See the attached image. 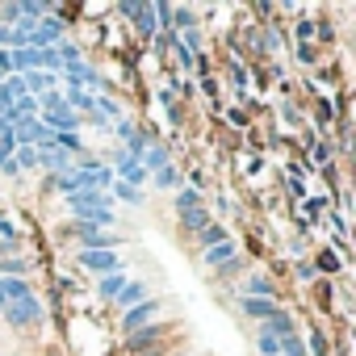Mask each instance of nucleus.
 <instances>
[{
    "mask_svg": "<svg viewBox=\"0 0 356 356\" xmlns=\"http://www.w3.org/2000/svg\"><path fill=\"white\" fill-rule=\"evenodd\" d=\"M0 306H9V302H5V277H0Z\"/></svg>",
    "mask_w": 356,
    "mask_h": 356,
    "instance_id": "nucleus-32",
    "label": "nucleus"
},
{
    "mask_svg": "<svg viewBox=\"0 0 356 356\" xmlns=\"http://www.w3.org/2000/svg\"><path fill=\"white\" fill-rule=\"evenodd\" d=\"M260 352H264V356H281V339H273V335L260 331Z\"/></svg>",
    "mask_w": 356,
    "mask_h": 356,
    "instance_id": "nucleus-25",
    "label": "nucleus"
},
{
    "mask_svg": "<svg viewBox=\"0 0 356 356\" xmlns=\"http://www.w3.org/2000/svg\"><path fill=\"white\" fill-rule=\"evenodd\" d=\"M5 310H9V323H13V327H34V323H42V302H38L34 293L22 298V302H9Z\"/></svg>",
    "mask_w": 356,
    "mask_h": 356,
    "instance_id": "nucleus-1",
    "label": "nucleus"
},
{
    "mask_svg": "<svg viewBox=\"0 0 356 356\" xmlns=\"http://www.w3.org/2000/svg\"><path fill=\"white\" fill-rule=\"evenodd\" d=\"M138 163H143V172H159V168L168 163V151L155 143V147H147V151H143V159H138Z\"/></svg>",
    "mask_w": 356,
    "mask_h": 356,
    "instance_id": "nucleus-13",
    "label": "nucleus"
},
{
    "mask_svg": "<svg viewBox=\"0 0 356 356\" xmlns=\"http://www.w3.org/2000/svg\"><path fill=\"white\" fill-rule=\"evenodd\" d=\"M222 239H227L222 227H206V231H202V243H206V248H214V243H222Z\"/></svg>",
    "mask_w": 356,
    "mask_h": 356,
    "instance_id": "nucleus-26",
    "label": "nucleus"
},
{
    "mask_svg": "<svg viewBox=\"0 0 356 356\" xmlns=\"http://www.w3.org/2000/svg\"><path fill=\"white\" fill-rule=\"evenodd\" d=\"M310 352H314V356H327V339H323V335H318V331H314V335H310Z\"/></svg>",
    "mask_w": 356,
    "mask_h": 356,
    "instance_id": "nucleus-28",
    "label": "nucleus"
},
{
    "mask_svg": "<svg viewBox=\"0 0 356 356\" xmlns=\"http://www.w3.org/2000/svg\"><path fill=\"white\" fill-rule=\"evenodd\" d=\"M13 235H17V227H13L5 214H0V239H13Z\"/></svg>",
    "mask_w": 356,
    "mask_h": 356,
    "instance_id": "nucleus-29",
    "label": "nucleus"
},
{
    "mask_svg": "<svg viewBox=\"0 0 356 356\" xmlns=\"http://www.w3.org/2000/svg\"><path fill=\"white\" fill-rule=\"evenodd\" d=\"M55 80H59V76H51V72H26V76H22V84H26L30 97H47V92L55 88Z\"/></svg>",
    "mask_w": 356,
    "mask_h": 356,
    "instance_id": "nucleus-7",
    "label": "nucleus"
},
{
    "mask_svg": "<svg viewBox=\"0 0 356 356\" xmlns=\"http://www.w3.org/2000/svg\"><path fill=\"white\" fill-rule=\"evenodd\" d=\"M155 335H159V327H147V331H134V335H130V348H143V343H151Z\"/></svg>",
    "mask_w": 356,
    "mask_h": 356,
    "instance_id": "nucleus-24",
    "label": "nucleus"
},
{
    "mask_svg": "<svg viewBox=\"0 0 356 356\" xmlns=\"http://www.w3.org/2000/svg\"><path fill=\"white\" fill-rule=\"evenodd\" d=\"M5 76H13V72H9V51H0V80Z\"/></svg>",
    "mask_w": 356,
    "mask_h": 356,
    "instance_id": "nucleus-31",
    "label": "nucleus"
},
{
    "mask_svg": "<svg viewBox=\"0 0 356 356\" xmlns=\"http://www.w3.org/2000/svg\"><path fill=\"white\" fill-rule=\"evenodd\" d=\"M38 163H42V168H51V172H67V155H63L59 147H51V143H47V147H38Z\"/></svg>",
    "mask_w": 356,
    "mask_h": 356,
    "instance_id": "nucleus-10",
    "label": "nucleus"
},
{
    "mask_svg": "<svg viewBox=\"0 0 356 356\" xmlns=\"http://www.w3.org/2000/svg\"><path fill=\"white\" fill-rule=\"evenodd\" d=\"M273 293H277V289H273V281H268L264 273H252V277H248V293H243V298H268V302H273Z\"/></svg>",
    "mask_w": 356,
    "mask_h": 356,
    "instance_id": "nucleus-11",
    "label": "nucleus"
},
{
    "mask_svg": "<svg viewBox=\"0 0 356 356\" xmlns=\"http://www.w3.org/2000/svg\"><path fill=\"white\" fill-rule=\"evenodd\" d=\"M147 147H151V138H147L143 130H134V134L126 138V155H130V159H143V151H147Z\"/></svg>",
    "mask_w": 356,
    "mask_h": 356,
    "instance_id": "nucleus-16",
    "label": "nucleus"
},
{
    "mask_svg": "<svg viewBox=\"0 0 356 356\" xmlns=\"http://www.w3.org/2000/svg\"><path fill=\"white\" fill-rule=\"evenodd\" d=\"M80 268L109 277V273H122V256L118 252H80Z\"/></svg>",
    "mask_w": 356,
    "mask_h": 356,
    "instance_id": "nucleus-2",
    "label": "nucleus"
},
{
    "mask_svg": "<svg viewBox=\"0 0 356 356\" xmlns=\"http://www.w3.org/2000/svg\"><path fill=\"white\" fill-rule=\"evenodd\" d=\"M231 260H235V243H231V239L206 248V268H222V264H231Z\"/></svg>",
    "mask_w": 356,
    "mask_h": 356,
    "instance_id": "nucleus-9",
    "label": "nucleus"
},
{
    "mask_svg": "<svg viewBox=\"0 0 356 356\" xmlns=\"http://www.w3.org/2000/svg\"><path fill=\"white\" fill-rule=\"evenodd\" d=\"M118 181H122V185H134V189H138V185L147 181V172H143V163H138V159L122 155V159H118Z\"/></svg>",
    "mask_w": 356,
    "mask_h": 356,
    "instance_id": "nucleus-6",
    "label": "nucleus"
},
{
    "mask_svg": "<svg viewBox=\"0 0 356 356\" xmlns=\"http://www.w3.org/2000/svg\"><path fill=\"white\" fill-rule=\"evenodd\" d=\"M176 181H181V172H176V168H172V163H163V168H159V172H155V189H172V185H176Z\"/></svg>",
    "mask_w": 356,
    "mask_h": 356,
    "instance_id": "nucleus-20",
    "label": "nucleus"
},
{
    "mask_svg": "<svg viewBox=\"0 0 356 356\" xmlns=\"http://www.w3.org/2000/svg\"><path fill=\"white\" fill-rule=\"evenodd\" d=\"M155 310H159V302H151V298H143L138 306L122 310V331H138V327H147V318H155Z\"/></svg>",
    "mask_w": 356,
    "mask_h": 356,
    "instance_id": "nucleus-4",
    "label": "nucleus"
},
{
    "mask_svg": "<svg viewBox=\"0 0 356 356\" xmlns=\"http://www.w3.org/2000/svg\"><path fill=\"white\" fill-rule=\"evenodd\" d=\"M67 72V80H72V88H80V84H92V88H101V76L80 59V63H72V67H63Z\"/></svg>",
    "mask_w": 356,
    "mask_h": 356,
    "instance_id": "nucleus-8",
    "label": "nucleus"
},
{
    "mask_svg": "<svg viewBox=\"0 0 356 356\" xmlns=\"http://www.w3.org/2000/svg\"><path fill=\"white\" fill-rule=\"evenodd\" d=\"M264 335H273V339H285V335H293V323H289V314H273Z\"/></svg>",
    "mask_w": 356,
    "mask_h": 356,
    "instance_id": "nucleus-15",
    "label": "nucleus"
},
{
    "mask_svg": "<svg viewBox=\"0 0 356 356\" xmlns=\"http://www.w3.org/2000/svg\"><path fill=\"white\" fill-rule=\"evenodd\" d=\"M197 206H202V193H197V189H185L181 197H176V210H181V214H185V210H197Z\"/></svg>",
    "mask_w": 356,
    "mask_h": 356,
    "instance_id": "nucleus-22",
    "label": "nucleus"
},
{
    "mask_svg": "<svg viewBox=\"0 0 356 356\" xmlns=\"http://www.w3.org/2000/svg\"><path fill=\"white\" fill-rule=\"evenodd\" d=\"M22 298H30V285L17 281V277H13V281L5 277V302H22Z\"/></svg>",
    "mask_w": 356,
    "mask_h": 356,
    "instance_id": "nucleus-19",
    "label": "nucleus"
},
{
    "mask_svg": "<svg viewBox=\"0 0 356 356\" xmlns=\"http://www.w3.org/2000/svg\"><path fill=\"white\" fill-rule=\"evenodd\" d=\"M122 285H126V273H109V277H101V298H118Z\"/></svg>",
    "mask_w": 356,
    "mask_h": 356,
    "instance_id": "nucleus-17",
    "label": "nucleus"
},
{
    "mask_svg": "<svg viewBox=\"0 0 356 356\" xmlns=\"http://www.w3.org/2000/svg\"><path fill=\"white\" fill-rule=\"evenodd\" d=\"M168 26H176V30H193V26H197V17H193L189 9H172V17H168Z\"/></svg>",
    "mask_w": 356,
    "mask_h": 356,
    "instance_id": "nucleus-21",
    "label": "nucleus"
},
{
    "mask_svg": "<svg viewBox=\"0 0 356 356\" xmlns=\"http://www.w3.org/2000/svg\"><path fill=\"white\" fill-rule=\"evenodd\" d=\"M138 9H143V5H130V0H126V5H118L122 17H138Z\"/></svg>",
    "mask_w": 356,
    "mask_h": 356,
    "instance_id": "nucleus-30",
    "label": "nucleus"
},
{
    "mask_svg": "<svg viewBox=\"0 0 356 356\" xmlns=\"http://www.w3.org/2000/svg\"><path fill=\"white\" fill-rule=\"evenodd\" d=\"M239 306H243V314H248V318H260V323H268L273 314H281V306H277V302H268V298H243Z\"/></svg>",
    "mask_w": 356,
    "mask_h": 356,
    "instance_id": "nucleus-5",
    "label": "nucleus"
},
{
    "mask_svg": "<svg viewBox=\"0 0 356 356\" xmlns=\"http://www.w3.org/2000/svg\"><path fill=\"white\" fill-rule=\"evenodd\" d=\"M67 206H72V214H76V218H92V214L109 210L105 193H72V197H67Z\"/></svg>",
    "mask_w": 356,
    "mask_h": 356,
    "instance_id": "nucleus-3",
    "label": "nucleus"
},
{
    "mask_svg": "<svg viewBox=\"0 0 356 356\" xmlns=\"http://www.w3.org/2000/svg\"><path fill=\"white\" fill-rule=\"evenodd\" d=\"M134 26H138L143 34H155V30H163V22H159L155 5H143V9H138V17H134Z\"/></svg>",
    "mask_w": 356,
    "mask_h": 356,
    "instance_id": "nucleus-12",
    "label": "nucleus"
},
{
    "mask_svg": "<svg viewBox=\"0 0 356 356\" xmlns=\"http://www.w3.org/2000/svg\"><path fill=\"white\" fill-rule=\"evenodd\" d=\"M143 298H147V285H138V281H126V285H122V293H118V302H122L126 310H130V306H138Z\"/></svg>",
    "mask_w": 356,
    "mask_h": 356,
    "instance_id": "nucleus-14",
    "label": "nucleus"
},
{
    "mask_svg": "<svg viewBox=\"0 0 356 356\" xmlns=\"http://www.w3.org/2000/svg\"><path fill=\"white\" fill-rule=\"evenodd\" d=\"M113 193H118V197H122V202H130V206H138V202H143V193H138V189H134V185H122V181H118V185H113Z\"/></svg>",
    "mask_w": 356,
    "mask_h": 356,
    "instance_id": "nucleus-23",
    "label": "nucleus"
},
{
    "mask_svg": "<svg viewBox=\"0 0 356 356\" xmlns=\"http://www.w3.org/2000/svg\"><path fill=\"white\" fill-rule=\"evenodd\" d=\"M5 273H9V281H13L17 273H26V260H17V256H9V260H5Z\"/></svg>",
    "mask_w": 356,
    "mask_h": 356,
    "instance_id": "nucleus-27",
    "label": "nucleus"
},
{
    "mask_svg": "<svg viewBox=\"0 0 356 356\" xmlns=\"http://www.w3.org/2000/svg\"><path fill=\"white\" fill-rule=\"evenodd\" d=\"M181 218H185V227H189V231H206V227H210V214H206L202 206H197V210H185Z\"/></svg>",
    "mask_w": 356,
    "mask_h": 356,
    "instance_id": "nucleus-18",
    "label": "nucleus"
}]
</instances>
